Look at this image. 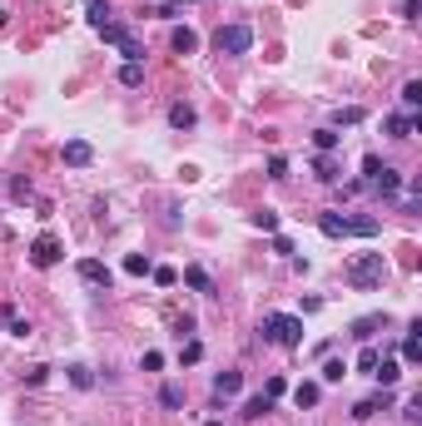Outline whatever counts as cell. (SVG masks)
Masks as SVG:
<instances>
[{
	"instance_id": "1",
	"label": "cell",
	"mask_w": 422,
	"mask_h": 426,
	"mask_svg": "<svg viewBox=\"0 0 422 426\" xmlns=\"http://www.w3.org/2000/svg\"><path fill=\"white\" fill-rule=\"evenodd\" d=\"M388 278V258L383 253H353V258L343 263V283L353 292H373V288H383Z\"/></svg>"
},
{
	"instance_id": "2",
	"label": "cell",
	"mask_w": 422,
	"mask_h": 426,
	"mask_svg": "<svg viewBox=\"0 0 422 426\" xmlns=\"http://www.w3.org/2000/svg\"><path fill=\"white\" fill-rule=\"evenodd\" d=\"M259 337L273 347H303V317H293V312H268L263 323H259Z\"/></svg>"
},
{
	"instance_id": "3",
	"label": "cell",
	"mask_w": 422,
	"mask_h": 426,
	"mask_svg": "<svg viewBox=\"0 0 422 426\" xmlns=\"http://www.w3.org/2000/svg\"><path fill=\"white\" fill-rule=\"evenodd\" d=\"M214 50L219 55H248L253 50V30L248 25H219L214 30Z\"/></svg>"
},
{
	"instance_id": "4",
	"label": "cell",
	"mask_w": 422,
	"mask_h": 426,
	"mask_svg": "<svg viewBox=\"0 0 422 426\" xmlns=\"http://www.w3.org/2000/svg\"><path fill=\"white\" fill-rule=\"evenodd\" d=\"M60 258H65V248H60L55 233H40V238L30 243V263H35V268H55Z\"/></svg>"
},
{
	"instance_id": "5",
	"label": "cell",
	"mask_w": 422,
	"mask_h": 426,
	"mask_svg": "<svg viewBox=\"0 0 422 426\" xmlns=\"http://www.w3.org/2000/svg\"><path fill=\"white\" fill-rule=\"evenodd\" d=\"M75 273H80V283H90V288H110V283H115V273L104 268L99 258H80Z\"/></svg>"
},
{
	"instance_id": "6",
	"label": "cell",
	"mask_w": 422,
	"mask_h": 426,
	"mask_svg": "<svg viewBox=\"0 0 422 426\" xmlns=\"http://www.w3.org/2000/svg\"><path fill=\"white\" fill-rule=\"evenodd\" d=\"M392 407V387H383L377 397H363V401H353V421H373L377 412H388Z\"/></svg>"
},
{
	"instance_id": "7",
	"label": "cell",
	"mask_w": 422,
	"mask_h": 426,
	"mask_svg": "<svg viewBox=\"0 0 422 426\" xmlns=\"http://www.w3.org/2000/svg\"><path fill=\"white\" fill-rule=\"evenodd\" d=\"M373 194L392 203L397 194H403V168H392V164H383V174H377V184H373Z\"/></svg>"
},
{
	"instance_id": "8",
	"label": "cell",
	"mask_w": 422,
	"mask_h": 426,
	"mask_svg": "<svg viewBox=\"0 0 422 426\" xmlns=\"http://www.w3.org/2000/svg\"><path fill=\"white\" fill-rule=\"evenodd\" d=\"M412 129H422V119H417V114H408V110L383 119V134H388V139H412Z\"/></svg>"
},
{
	"instance_id": "9",
	"label": "cell",
	"mask_w": 422,
	"mask_h": 426,
	"mask_svg": "<svg viewBox=\"0 0 422 426\" xmlns=\"http://www.w3.org/2000/svg\"><path fill=\"white\" fill-rule=\"evenodd\" d=\"M318 228H323V238H348V213L323 208V213H318Z\"/></svg>"
},
{
	"instance_id": "10",
	"label": "cell",
	"mask_w": 422,
	"mask_h": 426,
	"mask_svg": "<svg viewBox=\"0 0 422 426\" xmlns=\"http://www.w3.org/2000/svg\"><path fill=\"white\" fill-rule=\"evenodd\" d=\"M239 392H244V372L224 367V372L214 377V397H239Z\"/></svg>"
},
{
	"instance_id": "11",
	"label": "cell",
	"mask_w": 422,
	"mask_h": 426,
	"mask_svg": "<svg viewBox=\"0 0 422 426\" xmlns=\"http://www.w3.org/2000/svg\"><path fill=\"white\" fill-rule=\"evenodd\" d=\"M373 377H377V387H397V377H403V362H397V357H377Z\"/></svg>"
},
{
	"instance_id": "12",
	"label": "cell",
	"mask_w": 422,
	"mask_h": 426,
	"mask_svg": "<svg viewBox=\"0 0 422 426\" xmlns=\"http://www.w3.org/2000/svg\"><path fill=\"white\" fill-rule=\"evenodd\" d=\"M65 164H70V168H90V164H95V149L84 144V139H70V144H65Z\"/></svg>"
},
{
	"instance_id": "13",
	"label": "cell",
	"mask_w": 422,
	"mask_h": 426,
	"mask_svg": "<svg viewBox=\"0 0 422 426\" xmlns=\"http://www.w3.org/2000/svg\"><path fill=\"white\" fill-rule=\"evenodd\" d=\"M377 327H388V317L383 312H368V317H357V323H353V337H357V342H373Z\"/></svg>"
},
{
	"instance_id": "14",
	"label": "cell",
	"mask_w": 422,
	"mask_h": 426,
	"mask_svg": "<svg viewBox=\"0 0 422 426\" xmlns=\"http://www.w3.org/2000/svg\"><path fill=\"white\" fill-rule=\"evenodd\" d=\"M184 283L194 288L199 297H214V278H209V273H204L199 263H189V268H184Z\"/></svg>"
},
{
	"instance_id": "15",
	"label": "cell",
	"mask_w": 422,
	"mask_h": 426,
	"mask_svg": "<svg viewBox=\"0 0 422 426\" xmlns=\"http://www.w3.org/2000/svg\"><path fill=\"white\" fill-rule=\"evenodd\" d=\"M318 397H323V381H298V387H293V407H318Z\"/></svg>"
},
{
	"instance_id": "16",
	"label": "cell",
	"mask_w": 422,
	"mask_h": 426,
	"mask_svg": "<svg viewBox=\"0 0 422 426\" xmlns=\"http://www.w3.org/2000/svg\"><path fill=\"white\" fill-rule=\"evenodd\" d=\"M115 50L124 55V65H144V45H139V40H134L130 30H124V35L115 40Z\"/></svg>"
},
{
	"instance_id": "17",
	"label": "cell",
	"mask_w": 422,
	"mask_h": 426,
	"mask_svg": "<svg viewBox=\"0 0 422 426\" xmlns=\"http://www.w3.org/2000/svg\"><path fill=\"white\" fill-rule=\"evenodd\" d=\"M169 45H174V55H194L199 50V35L189 25H174V35H169Z\"/></svg>"
},
{
	"instance_id": "18",
	"label": "cell",
	"mask_w": 422,
	"mask_h": 426,
	"mask_svg": "<svg viewBox=\"0 0 422 426\" xmlns=\"http://www.w3.org/2000/svg\"><path fill=\"white\" fill-rule=\"evenodd\" d=\"M84 20H90L95 30H104V25L115 20V5H110V0H90V10H84Z\"/></svg>"
},
{
	"instance_id": "19",
	"label": "cell",
	"mask_w": 422,
	"mask_h": 426,
	"mask_svg": "<svg viewBox=\"0 0 422 426\" xmlns=\"http://www.w3.org/2000/svg\"><path fill=\"white\" fill-rule=\"evenodd\" d=\"M169 124H174V129H194V124H199L194 104H169Z\"/></svg>"
},
{
	"instance_id": "20",
	"label": "cell",
	"mask_w": 422,
	"mask_h": 426,
	"mask_svg": "<svg viewBox=\"0 0 422 426\" xmlns=\"http://www.w3.org/2000/svg\"><path fill=\"white\" fill-rule=\"evenodd\" d=\"M159 407L184 412V387H179V381H164V387H159Z\"/></svg>"
},
{
	"instance_id": "21",
	"label": "cell",
	"mask_w": 422,
	"mask_h": 426,
	"mask_svg": "<svg viewBox=\"0 0 422 426\" xmlns=\"http://www.w3.org/2000/svg\"><path fill=\"white\" fill-rule=\"evenodd\" d=\"M338 139H343V134H338L333 124H328V129H313V149H318V154H333V149H338Z\"/></svg>"
},
{
	"instance_id": "22",
	"label": "cell",
	"mask_w": 422,
	"mask_h": 426,
	"mask_svg": "<svg viewBox=\"0 0 422 426\" xmlns=\"http://www.w3.org/2000/svg\"><path fill=\"white\" fill-rule=\"evenodd\" d=\"M248 223L263 228V233H279V208H259V213H248Z\"/></svg>"
},
{
	"instance_id": "23",
	"label": "cell",
	"mask_w": 422,
	"mask_h": 426,
	"mask_svg": "<svg viewBox=\"0 0 422 426\" xmlns=\"http://www.w3.org/2000/svg\"><path fill=\"white\" fill-rule=\"evenodd\" d=\"M0 323H5L15 337H30V323H25V317H20L15 308H0Z\"/></svg>"
},
{
	"instance_id": "24",
	"label": "cell",
	"mask_w": 422,
	"mask_h": 426,
	"mask_svg": "<svg viewBox=\"0 0 422 426\" xmlns=\"http://www.w3.org/2000/svg\"><path fill=\"white\" fill-rule=\"evenodd\" d=\"M65 372H70V387H80V392H90V387H95V372L84 367V362H75V367H65Z\"/></svg>"
},
{
	"instance_id": "25",
	"label": "cell",
	"mask_w": 422,
	"mask_h": 426,
	"mask_svg": "<svg viewBox=\"0 0 422 426\" xmlns=\"http://www.w3.org/2000/svg\"><path fill=\"white\" fill-rule=\"evenodd\" d=\"M348 233H357V238H377V218L357 213V218H348Z\"/></svg>"
},
{
	"instance_id": "26",
	"label": "cell",
	"mask_w": 422,
	"mask_h": 426,
	"mask_svg": "<svg viewBox=\"0 0 422 426\" xmlns=\"http://www.w3.org/2000/svg\"><path fill=\"white\" fill-rule=\"evenodd\" d=\"M268 412H273V401H268L263 392H259V397H248V401H244V416H248V421H259V416H268Z\"/></svg>"
},
{
	"instance_id": "27",
	"label": "cell",
	"mask_w": 422,
	"mask_h": 426,
	"mask_svg": "<svg viewBox=\"0 0 422 426\" xmlns=\"http://www.w3.org/2000/svg\"><path fill=\"white\" fill-rule=\"evenodd\" d=\"M353 124H363V110H357V104H348V110L333 114V129H353Z\"/></svg>"
},
{
	"instance_id": "28",
	"label": "cell",
	"mask_w": 422,
	"mask_h": 426,
	"mask_svg": "<svg viewBox=\"0 0 422 426\" xmlns=\"http://www.w3.org/2000/svg\"><path fill=\"white\" fill-rule=\"evenodd\" d=\"M199 357H204V342H199V337H189V342L179 347V367H194Z\"/></svg>"
},
{
	"instance_id": "29",
	"label": "cell",
	"mask_w": 422,
	"mask_h": 426,
	"mask_svg": "<svg viewBox=\"0 0 422 426\" xmlns=\"http://www.w3.org/2000/svg\"><path fill=\"white\" fill-rule=\"evenodd\" d=\"M318 377H323V381H328V387H333V381H343V377H348V362H338V357H328Z\"/></svg>"
},
{
	"instance_id": "30",
	"label": "cell",
	"mask_w": 422,
	"mask_h": 426,
	"mask_svg": "<svg viewBox=\"0 0 422 426\" xmlns=\"http://www.w3.org/2000/svg\"><path fill=\"white\" fill-rule=\"evenodd\" d=\"M119 84L124 90H139L144 84V65H119Z\"/></svg>"
},
{
	"instance_id": "31",
	"label": "cell",
	"mask_w": 422,
	"mask_h": 426,
	"mask_svg": "<svg viewBox=\"0 0 422 426\" xmlns=\"http://www.w3.org/2000/svg\"><path fill=\"white\" fill-rule=\"evenodd\" d=\"M124 273H134V278H144V273H154V263L144 258V253H130V258H124Z\"/></svg>"
},
{
	"instance_id": "32",
	"label": "cell",
	"mask_w": 422,
	"mask_h": 426,
	"mask_svg": "<svg viewBox=\"0 0 422 426\" xmlns=\"http://www.w3.org/2000/svg\"><path fill=\"white\" fill-rule=\"evenodd\" d=\"M313 174H318L323 184H338V168H333V159H328V154H318V159H313Z\"/></svg>"
},
{
	"instance_id": "33",
	"label": "cell",
	"mask_w": 422,
	"mask_h": 426,
	"mask_svg": "<svg viewBox=\"0 0 422 426\" xmlns=\"http://www.w3.org/2000/svg\"><path fill=\"white\" fill-rule=\"evenodd\" d=\"M422 104V79H408L403 84V110H417Z\"/></svg>"
},
{
	"instance_id": "34",
	"label": "cell",
	"mask_w": 422,
	"mask_h": 426,
	"mask_svg": "<svg viewBox=\"0 0 422 426\" xmlns=\"http://www.w3.org/2000/svg\"><path fill=\"white\" fill-rule=\"evenodd\" d=\"M377 174H383V159H377V154H368V159H363V184L373 188V184H377Z\"/></svg>"
},
{
	"instance_id": "35",
	"label": "cell",
	"mask_w": 422,
	"mask_h": 426,
	"mask_svg": "<svg viewBox=\"0 0 422 426\" xmlns=\"http://www.w3.org/2000/svg\"><path fill=\"white\" fill-rule=\"evenodd\" d=\"M403 362H408V367L422 362V337H408V342H403Z\"/></svg>"
},
{
	"instance_id": "36",
	"label": "cell",
	"mask_w": 422,
	"mask_h": 426,
	"mask_svg": "<svg viewBox=\"0 0 422 426\" xmlns=\"http://www.w3.org/2000/svg\"><path fill=\"white\" fill-rule=\"evenodd\" d=\"M377 357H383L377 347H363V352H357V372H368V377H373V367H377Z\"/></svg>"
},
{
	"instance_id": "37",
	"label": "cell",
	"mask_w": 422,
	"mask_h": 426,
	"mask_svg": "<svg viewBox=\"0 0 422 426\" xmlns=\"http://www.w3.org/2000/svg\"><path fill=\"white\" fill-rule=\"evenodd\" d=\"M283 392H288V381H283V377H268V381H263V397H268V401H279Z\"/></svg>"
},
{
	"instance_id": "38",
	"label": "cell",
	"mask_w": 422,
	"mask_h": 426,
	"mask_svg": "<svg viewBox=\"0 0 422 426\" xmlns=\"http://www.w3.org/2000/svg\"><path fill=\"white\" fill-rule=\"evenodd\" d=\"M35 194V188H30V179H10V199H20V203H25Z\"/></svg>"
},
{
	"instance_id": "39",
	"label": "cell",
	"mask_w": 422,
	"mask_h": 426,
	"mask_svg": "<svg viewBox=\"0 0 422 426\" xmlns=\"http://www.w3.org/2000/svg\"><path fill=\"white\" fill-rule=\"evenodd\" d=\"M150 278H154L159 288H174V283H179V273H174V268H154V273H150Z\"/></svg>"
},
{
	"instance_id": "40",
	"label": "cell",
	"mask_w": 422,
	"mask_h": 426,
	"mask_svg": "<svg viewBox=\"0 0 422 426\" xmlns=\"http://www.w3.org/2000/svg\"><path fill=\"white\" fill-rule=\"evenodd\" d=\"M268 179H288V159H283V154L268 159Z\"/></svg>"
},
{
	"instance_id": "41",
	"label": "cell",
	"mask_w": 422,
	"mask_h": 426,
	"mask_svg": "<svg viewBox=\"0 0 422 426\" xmlns=\"http://www.w3.org/2000/svg\"><path fill=\"white\" fill-rule=\"evenodd\" d=\"M273 253H279V258H293V238H283V233H273Z\"/></svg>"
},
{
	"instance_id": "42",
	"label": "cell",
	"mask_w": 422,
	"mask_h": 426,
	"mask_svg": "<svg viewBox=\"0 0 422 426\" xmlns=\"http://www.w3.org/2000/svg\"><path fill=\"white\" fill-rule=\"evenodd\" d=\"M45 377H50V367H30L25 372V387H45Z\"/></svg>"
},
{
	"instance_id": "43",
	"label": "cell",
	"mask_w": 422,
	"mask_h": 426,
	"mask_svg": "<svg viewBox=\"0 0 422 426\" xmlns=\"http://www.w3.org/2000/svg\"><path fill=\"white\" fill-rule=\"evenodd\" d=\"M403 416H408V421H412V426H417V421H422V397H412V401H408V407H403Z\"/></svg>"
},
{
	"instance_id": "44",
	"label": "cell",
	"mask_w": 422,
	"mask_h": 426,
	"mask_svg": "<svg viewBox=\"0 0 422 426\" xmlns=\"http://www.w3.org/2000/svg\"><path fill=\"white\" fill-rule=\"evenodd\" d=\"M139 367H144V372H159V367H164V357H159V352H144Z\"/></svg>"
},
{
	"instance_id": "45",
	"label": "cell",
	"mask_w": 422,
	"mask_h": 426,
	"mask_svg": "<svg viewBox=\"0 0 422 426\" xmlns=\"http://www.w3.org/2000/svg\"><path fill=\"white\" fill-rule=\"evenodd\" d=\"M174 332L179 337H194V317H174Z\"/></svg>"
},
{
	"instance_id": "46",
	"label": "cell",
	"mask_w": 422,
	"mask_h": 426,
	"mask_svg": "<svg viewBox=\"0 0 422 426\" xmlns=\"http://www.w3.org/2000/svg\"><path fill=\"white\" fill-rule=\"evenodd\" d=\"M417 10H422V0H403V20H417Z\"/></svg>"
},
{
	"instance_id": "47",
	"label": "cell",
	"mask_w": 422,
	"mask_h": 426,
	"mask_svg": "<svg viewBox=\"0 0 422 426\" xmlns=\"http://www.w3.org/2000/svg\"><path fill=\"white\" fill-rule=\"evenodd\" d=\"M204 426H224V421H204Z\"/></svg>"
}]
</instances>
